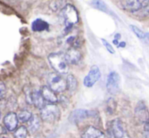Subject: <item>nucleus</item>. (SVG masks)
<instances>
[{
	"label": "nucleus",
	"mask_w": 149,
	"mask_h": 138,
	"mask_svg": "<svg viewBox=\"0 0 149 138\" xmlns=\"http://www.w3.org/2000/svg\"><path fill=\"white\" fill-rule=\"evenodd\" d=\"M139 11L141 12V15L143 17L149 18V0H144L143 1L142 7L141 8V10Z\"/></svg>",
	"instance_id": "5701e85b"
},
{
	"label": "nucleus",
	"mask_w": 149,
	"mask_h": 138,
	"mask_svg": "<svg viewBox=\"0 0 149 138\" xmlns=\"http://www.w3.org/2000/svg\"><path fill=\"white\" fill-rule=\"evenodd\" d=\"M120 6L131 12H137L142 7V3L141 0H119Z\"/></svg>",
	"instance_id": "9d476101"
},
{
	"label": "nucleus",
	"mask_w": 149,
	"mask_h": 138,
	"mask_svg": "<svg viewBox=\"0 0 149 138\" xmlns=\"http://www.w3.org/2000/svg\"><path fill=\"white\" fill-rule=\"evenodd\" d=\"M45 101L44 100L40 91L38 90L32 91V105H34L37 109H41L45 105Z\"/></svg>",
	"instance_id": "f3484780"
},
{
	"label": "nucleus",
	"mask_w": 149,
	"mask_h": 138,
	"mask_svg": "<svg viewBox=\"0 0 149 138\" xmlns=\"http://www.w3.org/2000/svg\"><path fill=\"white\" fill-rule=\"evenodd\" d=\"M0 120H1V111H0Z\"/></svg>",
	"instance_id": "c756f323"
},
{
	"label": "nucleus",
	"mask_w": 149,
	"mask_h": 138,
	"mask_svg": "<svg viewBox=\"0 0 149 138\" xmlns=\"http://www.w3.org/2000/svg\"><path fill=\"white\" fill-rule=\"evenodd\" d=\"M48 87L55 93H62L67 89L66 80L63 78L62 74L58 73H52L48 76Z\"/></svg>",
	"instance_id": "20e7f679"
},
{
	"label": "nucleus",
	"mask_w": 149,
	"mask_h": 138,
	"mask_svg": "<svg viewBox=\"0 0 149 138\" xmlns=\"http://www.w3.org/2000/svg\"><path fill=\"white\" fill-rule=\"evenodd\" d=\"M101 77V73L98 66L93 65L91 67L89 73L84 79V85L86 88H92Z\"/></svg>",
	"instance_id": "6e6552de"
},
{
	"label": "nucleus",
	"mask_w": 149,
	"mask_h": 138,
	"mask_svg": "<svg viewBox=\"0 0 149 138\" xmlns=\"http://www.w3.org/2000/svg\"><path fill=\"white\" fill-rule=\"evenodd\" d=\"M48 61L54 71L59 74H66L69 70L68 62L65 57V54L59 53H53L49 54Z\"/></svg>",
	"instance_id": "f257e3e1"
},
{
	"label": "nucleus",
	"mask_w": 149,
	"mask_h": 138,
	"mask_svg": "<svg viewBox=\"0 0 149 138\" xmlns=\"http://www.w3.org/2000/svg\"><path fill=\"white\" fill-rule=\"evenodd\" d=\"M107 89L109 94L116 95L120 90V77L117 72H111L107 80Z\"/></svg>",
	"instance_id": "423d86ee"
},
{
	"label": "nucleus",
	"mask_w": 149,
	"mask_h": 138,
	"mask_svg": "<svg viewBox=\"0 0 149 138\" xmlns=\"http://www.w3.org/2000/svg\"><path fill=\"white\" fill-rule=\"evenodd\" d=\"M66 84H67V89L70 92H74L77 89L78 87V81L77 79L72 74H69L66 78Z\"/></svg>",
	"instance_id": "a211bd4d"
},
{
	"label": "nucleus",
	"mask_w": 149,
	"mask_h": 138,
	"mask_svg": "<svg viewBox=\"0 0 149 138\" xmlns=\"http://www.w3.org/2000/svg\"><path fill=\"white\" fill-rule=\"evenodd\" d=\"M17 119L19 122L21 123H27L30 118L31 117V113L28 110H21L18 112V114L17 115Z\"/></svg>",
	"instance_id": "aec40b11"
},
{
	"label": "nucleus",
	"mask_w": 149,
	"mask_h": 138,
	"mask_svg": "<svg viewBox=\"0 0 149 138\" xmlns=\"http://www.w3.org/2000/svg\"><path fill=\"white\" fill-rule=\"evenodd\" d=\"M113 43L115 46H118V45H119V41H118V39H114L113 40Z\"/></svg>",
	"instance_id": "cd10ccee"
},
{
	"label": "nucleus",
	"mask_w": 149,
	"mask_h": 138,
	"mask_svg": "<svg viewBox=\"0 0 149 138\" xmlns=\"http://www.w3.org/2000/svg\"><path fill=\"white\" fill-rule=\"evenodd\" d=\"M92 5L95 9L100 10L103 12H108V7L103 0H93Z\"/></svg>",
	"instance_id": "6ab92c4d"
},
{
	"label": "nucleus",
	"mask_w": 149,
	"mask_h": 138,
	"mask_svg": "<svg viewBox=\"0 0 149 138\" xmlns=\"http://www.w3.org/2000/svg\"><path fill=\"white\" fill-rule=\"evenodd\" d=\"M27 128L24 126H20L19 128L15 130L14 132V137L15 138H26L27 137Z\"/></svg>",
	"instance_id": "412c9836"
},
{
	"label": "nucleus",
	"mask_w": 149,
	"mask_h": 138,
	"mask_svg": "<svg viewBox=\"0 0 149 138\" xmlns=\"http://www.w3.org/2000/svg\"><path fill=\"white\" fill-rule=\"evenodd\" d=\"M101 41H102V43H103V45H104V46L107 48V50L111 53V54H113L114 53H115V51H114V48L113 47V46L108 42V41H107L105 39H101Z\"/></svg>",
	"instance_id": "b1692460"
},
{
	"label": "nucleus",
	"mask_w": 149,
	"mask_h": 138,
	"mask_svg": "<svg viewBox=\"0 0 149 138\" xmlns=\"http://www.w3.org/2000/svg\"><path fill=\"white\" fill-rule=\"evenodd\" d=\"M6 93V87L3 82L0 81V99H2Z\"/></svg>",
	"instance_id": "a878e982"
},
{
	"label": "nucleus",
	"mask_w": 149,
	"mask_h": 138,
	"mask_svg": "<svg viewBox=\"0 0 149 138\" xmlns=\"http://www.w3.org/2000/svg\"><path fill=\"white\" fill-rule=\"evenodd\" d=\"M143 138H149V118L144 124V137Z\"/></svg>",
	"instance_id": "393cba45"
},
{
	"label": "nucleus",
	"mask_w": 149,
	"mask_h": 138,
	"mask_svg": "<svg viewBox=\"0 0 149 138\" xmlns=\"http://www.w3.org/2000/svg\"><path fill=\"white\" fill-rule=\"evenodd\" d=\"M0 138H3V137H1V136H0Z\"/></svg>",
	"instance_id": "7c9ffc66"
},
{
	"label": "nucleus",
	"mask_w": 149,
	"mask_h": 138,
	"mask_svg": "<svg viewBox=\"0 0 149 138\" xmlns=\"http://www.w3.org/2000/svg\"><path fill=\"white\" fill-rule=\"evenodd\" d=\"M65 57L69 64H78L81 60V53L78 47L71 46L67 49L66 53H65Z\"/></svg>",
	"instance_id": "9b49d317"
},
{
	"label": "nucleus",
	"mask_w": 149,
	"mask_h": 138,
	"mask_svg": "<svg viewBox=\"0 0 149 138\" xmlns=\"http://www.w3.org/2000/svg\"><path fill=\"white\" fill-rule=\"evenodd\" d=\"M146 39L149 42V33H146Z\"/></svg>",
	"instance_id": "c85d7f7f"
},
{
	"label": "nucleus",
	"mask_w": 149,
	"mask_h": 138,
	"mask_svg": "<svg viewBox=\"0 0 149 138\" xmlns=\"http://www.w3.org/2000/svg\"><path fill=\"white\" fill-rule=\"evenodd\" d=\"M3 138H6V137H3Z\"/></svg>",
	"instance_id": "2f4dec72"
},
{
	"label": "nucleus",
	"mask_w": 149,
	"mask_h": 138,
	"mask_svg": "<svg viewBox=\"0 0 149 138\" xmlns=\"http://www.w3.org/2000/svg\"><path fill=\"white\" fill-rule=\"evenodd\" d=\"M107 134L109 138H130L123 122L119 119H113L107 124Z\"/></svg>",
	"instance_id": "f03ea898"
},
{
	"label": "nucleus",
	"mask_w": 149,
	"mask_h": 138,
	"mask_svg": "<svg viewBox=\"0 0 149 138\" xmlns=\"http://www.w3.org/2000/svg\"><path fill=\"white\" fill-rule=\"evenodd\" d=\"M41 117L37 115H32L30 120L27 122L28 123V130L31 133H36L39 130L41 127Z\"/></svg>",
	"instance_id": "2eb2a0df"
},
{
	"label": "nucleus",
	"mask_w": 149,
	"mask_h": 138,
	"mask_svg": "<svg viewBox=\"0 0 149 138\" xmlns=\"http://www.w3.org/2000/svg\"><path fill=\"white\" fill-rule=\"evenodd\" d=\"M130 28H131V30L134 32V33L140 39H141V40H142V39H143V40L146 39V33H145L142 30H141L139 27L131 25H130Z\"/></svg>",
	"instance_id": "4be33fe9"
},
{
	"label": "nucleus",
	"mask_w": 149,
	"mask_h": 138,
	"mask_svg": "<svg viewBox=\"0 0 149 138\" xmlns=\"http://www.w3.org/2000/svg\"><path fill=\"white\" fill-rule=\"evenodd\" d=\"M3 123H4V126L7 130L14 131L17 129V123H18V119H17V114H15L14 112L8 113L3 118Z\"/></svg>",
	"instance_id": "f8f14e48"
},
{
	"label": "nucleus",
	"mask_w": 149,
	"mask_h": 138,
	"mask_svg": "<svg viewBox=\"0 0 149 138\" xmlns=\"http://www.w3.org/2000/svg\"><path fill=\"white\" fill-rule=\"evenodd\" d=\"M41 95L45 102L48 103H57L58 102V97L55 94V92L51 89L48 86H43L41 90Z\"/></svg>",
	"instance_id": "4468645a"
},
{
	"label": "nucleus",
	"mask_w": 149,
	"mask_h": 138,
	"mask_svg": "<svg viewBox=\"0 0 149 138\" xmlns=\"http://www.w3.org/2000/svg\"><path fill=\"white\" fill-rule=\"evenodd\" d=\"M62 16L65 20V24L67 29L72 27L73 25L79 21V13L73 5L67 4L62 10Z\"/></svg>",
	"instance_id": "39448f33"
},
{
	"label": "nucleus",
	"mask_w": 149,
	"mask_h": 138,
	"mask_svg": "<svg viewBox=\"0 0 149 138\" xmlns=\"http://www.w3.org/2000/svg\"><path fill=\"white\" fill-rule=\"evenodd\" d=\"M93 116V112L90 111V110H86V109H75L73 110L70 116H69V121L72 123H79L91 116Z\"/></svg>",
	"instance_id": "1a4fd4ad"
},
{
	"label": "nucleus",
	"mask_w": 149,
	"mask_h": 138,
	"mask_svg": "<svg viewBox=\"0 0 149 138\" xmlns=\"http://www.w3.org/2000/svg\"><path fill=\"white\" fill-rule=\"evenodd\" d=\"M81 138H106V136L100 130L93 126H88L82 131Z\"/></svg>",
	"instance_id": "ddd939ff"
},
{
	"label": "nucleus",
	"mask_w": 149,
	"mask_h": 138,
	"mask_svg": "<svg viewBox=\"0 0 149 138\" xmlns=\"http://www.w3.org/2000/svg\"><path fill=\"white\" fill-rule=\"evenodd\" d=\"M135 120L140 124H145L149 118V111L148 107L143 102H139L134 109Z\"/></svg>",
	"instance_id": "0eeeda50"
},
{
	"label": "nucleus",
	"mask_w": 149,
	"mask_h": 138,
	"mask_svg": "<svg viewBox=\"0 0 149 138\" xmlns=\"http://www.w3.org/2000/svg\"><path fill=\"white\" fill-rule=\"evenodd\" d=\"M59 116L60 111L55 103L46 104L40 109V117L45 123H55L59 119Z\"/></svg>",
	"instance_id": "7ed1b4c3"
},
{
	"label": "nucleus",
	"mask_w": 149,
	"mask_h": 138,
	"mask_svg": "<svg viewBox=\"0 0 149 138\" xmlns=\"http://www.w3.org/2000/svg\"><path fill=\"white\" fill-rule=\"evenodd\" d=\"M31 29L33 32H45V31H47L49 29V24L43 19L38 18L32 22Z\"/></svg>",
	"instance_id": "dca6fc26"
},
{
	"label": "nucleus",
	"mask_w": 149,
	"mask_h": 138,
	"mask_svg": "<svg viewBox=\"0 0 149 138\" xmlns=\"http://www.w3.org/2000/svg\"><path fill=\"white\" fill-rule=\"evenodd\" d=\"M118 46H119V47H125V46H126V43H125V42H120V43L118 45Z\"/></svg>",
	"instance_id": "bb28decb"
}]
</instances>
